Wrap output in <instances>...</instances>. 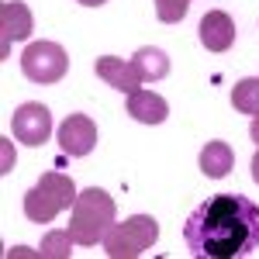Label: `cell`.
I'll return each instance as SVG.
<instances>
[{
	"label": "cell",
	"instance_id": "11",
	"mask_svg": "<svg viewBox=\"0 0 259 259\" xmlns=\"http://www.w3.org/2000/svg\"><path fill=\"white\" fill-rule=\"evenodd\" d=\"M128 114L142 124H162V121L169 118V104L159 97V94H152V90H135V94H128V107H124Z\"/></svg>",
	"mask_w": 259,
	"mask_h": 259
},
{
	"label": "cell",
	"instance_id": "6",
	"mask_svg": "<svg viewBox=\"0 0 259 259\" xmlns=\"http://www.w3.org/2000/svg\"><path fill=\"white\" fill-rule=\"evenodd\" d=\"M11 132L24 145H41L52 135V111L45 104H35V100L21 104L18 111H14V118H11Z\"/></svg>",
	"mask_w": 259,
	"mask_h": 259
},
{
	"label": "cell",
	"instance_id": "19",
	"mask_svg": "<svg viewBox=\"0 0 259 259\" xmlns=\"http://www.w3.org/2000/svg\"><path fill=\"white\" fill-rule=\"evenodd\" d=\"M83 7H100V4H107V0H80Z\"/></svg>",
	"mask_w": 259,
	"mask_h": 259
},
{
	"label": "cell",
	"instance_id": "14",
	"mask_svg": "<svg viewBox=\"0 0 259 259\" xmlns=\"http://www.w3.org/2000/svg\"><path fill=\"white\" fill-rule=\"evenodd\" d=\"M232 107L242 114H259V80L256 76H245L235 83L232 90Z\"/></svg>",
	"mask_w": 259,
	"mask_h": 259
},
{
	"label": "cell",
	"instance_id": "8",
	"mask_svg": "<svg viewBox=\"0 0 259 259\" xmlns=\"http://www.w3.org/2000/svg\"><path fill=\"white\" fill-rule=\"evenodd\" d=\"M200 45L211 49V52H228L232 41H235V21L228 18L225 11H211L200 18Z\"/></svg>",
	"mask_w": 259,
	"mask_h": 259
},
{
	"label": "cell",
	"instance_id": "10",
	"mask_svg": "<svg viewBox=\"0 0 259 259\" xmlns=\"http://www.w3.org/2000/svg\"><path fill=\"white\" fill-rule=\"evenodd\" d=\"M97 76L104 83H111L114 90H121V94H135L139 90V69L132 66V62L118 59V56H104V59H97Z\"/></svg>",
	"mask_w": 259,
	"mask_h": 259
},
{
	"label": "cell",
	"instance_id": "3",
	"mask_svg": "<svg viewBox=\"0 0 259 259\" xmlns=\"http://www.w3.org/2000/svg\"><path fill=\"white\" fill-rule=\"evenodd\" d=\"M76 183L66 177V173H45V177L24 194V218L45 225V221L59 218L66 207L76 204Z\"/></svg>",
	"mask_w": 259,
	"mask_h": 259
},
{
	"label": "cell",
	"instance_id": "16",
	"mask_svg": "<svg viewBox=\"0 0 259 259\" xmlns=\"http://www.w3.org/2000/svg\"><path fill=\"white\" fill-rule=\"evenodd\" d=\"M187 7H190V0H156V14H159L162 24L183 21L187 18Z\"/></svg>",
	"mask_w": 259,
	"mask_h": 259
},
{
	"label": "cell",
	"instance_id": "7",
	"mask_svg": "<svg viewBox=\"0 0 259 259\" xmlns=\"http://www.w3.org/2000/svg\"><path fill=\"white\" fill-rule=\"evenodd\" d=\"M97 145V124L87 114H69L59 124V149L66 156H90Z\"/></svg>",
	"mask_w": 259,
	"mask_h": 259
},
{
	"label": "cell",
	"instance_id": "15",
	"mask_svg": "<svg viewBox=\"0 0 259 259\" xmlns=\"http://www.w3.org/2000/svg\"><path fill=\"white\" fill-rule=\"evenodd\" d=\"M73 232L66 228V232H49L45 239H41V245H38V256L41 259H69L73 256Z\"/></svg>",
	"mask_w": 259,
	"mask_h": 259
},
{
	"label": "cell",
	"instance_id": "5",
	"mask_svg": "<svg viewBox=\"0 0 259 259\" xmlns=\"http://www.w3.org/2000/svg\"><path fill=\"white\" fill-rule=\"evenodd\" d=\"M69 69V56L56 41H35L21 56V73L31 83H59Z\"/></svg>",
	"mask_w": 259,
	"mask_h": 259
},
{
	"label": "cell",
	"instance_id": "13",
	"mask_svg": "<svg viewBox=\"0 0 259 259\" xmlns=\"http://www.w3.org/2000/svg\"><path fill=\"white\" fill-rule=\"evenodd\" d=\"M132 66L139 69L142 83H156V80H162V76L169 73V56H166L162 49H152V45H145V49H139V52H135Z\"/></svg>",
	"mask_w": 259,
	"mask_h": 259
},
{
	"label": "cell",
	"instance_id": "17",
	"mask_svg": "<svg viewBox=\"0 0 259 259\" xmlns=\"http://www.w3.org/2000/svg\"><path fill=\"white\" fill-rule=\"evenodd\" d=\"M249 135H252V142L259 145V114H252V128H249Z\"/></svg>",
	"mask_w": 259,
	"mask_h": 259
},
{
	"label": "cell",
	"instance_id": "9",
	"mask_svg": "<svg viewBox=\"0 0 259 259\" xmlns=\"http://www.w3.org/2000/svg\"><path fill=\"white\" fill-rule=\"evenodd\" d=\"M0 35H4V56H7V49H11V41H21V38H28L31 35V11L21 4V0H4L0 4Z\"/></svg>",
	"mask_w": 259,
	"mask_h": 259
},
{
	"label": "cell",
	"instance_id": "4",
	"mask_svg": "<svg viewBox=\"0 0 259 259\" xmlns=\"http://www.w3.org/2000/svg\"><path fill=\"white\" fill-rule=\"evenodd\" d=\"M159 239V225L152 214H132L121 225H111V232L104 235V249L111 259H135L149 252Z\"/></svg>",
	"mask_w": 259,
	"mask_h": 259
},
{
	"label": "cell",
	"instance_id": "1",
	"mask_svg": "<svg viewBox=\"0 0 259 259\" xmlns=\"http://www.w3.org/2000/svg\"><path fill=\"white\" fill-rule=\"evenodd\" d=\"M187 249L197 259H232L259 249V204L242 194H214L183 225Z\"/></svg>",
	"mask_w": 259,
	"mask_h": 259
},
{
	"label": "cell",
	"instance_id": "12",
	"mask_svg": "<svg viewBox=\"0 0 259 259\" xmlns=\"http://www.w3.org/2000/svg\"><path fill=\"white\" fill-rule=\"evenodd\" d=\"M232 166H235V152H232L228 142H207L200 149V169H204V177L221 180L232 173Z\"/></svg>",
	"mask_w": 259,
	"mask_h": 259
},
{
	"label": "cell",
	"instance_id": "18",
	"mask_svg": "<svg viewBox=\"0 0 259 259\" xmlns=\"http://www.w3.org/2000/svg\"><path fill=\"white\" fill-rule=\"evenodd\" d=\"M252 180H256V183H259V152H256V156H252Z\"/></svg>",
	"mask_w": 259,
	"mask_h": 259
},
{
	"label": "cell",
	"instance_id": "2",
	"mask_svg": "<svg viewBox=\"0 0 259 259\" xmlns=\"http://www.w3.org/2000/svg\"><path fill=\"white\" fill-rule=\"evenodd\" d=\"M114 225V200L107 190L100 187H90L83 190L76 204H73V221H69V232L80 245H94V242H104V235L111 232Z\"/></svg>",
	"mask_w": 259,
	"mask_h": 259
}]
</instances>
